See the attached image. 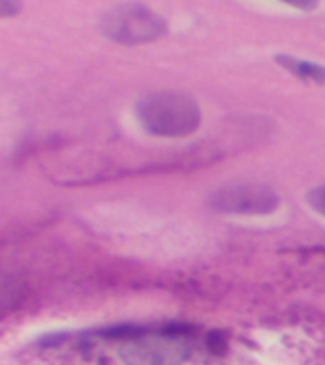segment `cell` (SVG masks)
<instances>
[{
    "label": "cell",
    "mask_w": 325,
    "mask_h": 365,
    "mask_svg": "<svg viewBox=\"0 0 325 365\" xmlns=\"http://www.w3.org/2000/svg\"><path fill=\"white\" fill-rule=\"evenodd\" d=\"M135 107L143 128L158 137H187L198 130L202 122L198 103L182 91H150L137 101Z\"/></svg>",
    "instance_id": "cell-1"
},
{
    "label": "cell",
    "mask_w": 325,
    "mask_h": 365,
    "mask_svg": "<svg viewBox=\"0 0 325 365\" xmlns=\"http://www.w3.org/2000/svg\"><path fill=\"white\" fill-rule=\"evenodd\" d=\"M103 34L124 46L154 42L167 33V23L156 11L141 4H124L103 16Z\"/></svg>",
    "instance_id": "cell-2"
},
{
    "label": "cell",
    "mask_w": 325,
    "mask_h": 365,
    "mask_svg": "<svg viewBox=\"0 0 325 365\" xmlns=\"http://www.w3.org/2000/svg\"><path fill=\"white\" fill-rule=\"evenodd\" d=\"M210 205L230 215H268L278 210L279 196L264 185H234L211 194Z\"/></svg>",
    "instance_id": "cell-3"
},
{
    "label": "cell",
    "mask_w": 325,
    "mask_h": 365,
    "mask_svg": "<svg viewBox=\"0 0 325 365\" xmlns=\"http://www.w3.org/2000/svg\"><path fill=\"white\" fill-rule=\"evenodd\" d=\"M276 63L279 67H284L287 73L296 76L302 82H310V84H325V67L319 63L308 61V59H299V57L285 56L279 53L276 56Z\"/></svg>",
    "instance_id": "cell-4"
},
{
    "label": "cell",
    "mask_w": 325,
    "mask_h": 365,
    "mask_svg": "<svg viewBox=\"0 0 325 365\" xmlns=\"http://www.w3.org/2000/svg\"><path fill=\"white\" fill-rule=\"evenodd\" d=\"M308 204L312 205L314 211H318L319 215L325 217V185H319V187L312 188L308 192Z\"/></svg>",
    "instance_id": "cell-5"
},
{
    "label": "cell",
    "mask_w": 325,
    "mask_h": 365,
    "mask_svg": "<svg viewBox=\"0 0 325 365\" xmlns=\"http://www.w3.org/2000/svg\"><path fill=\"white\" fill-rule=\"evenodd\" d=\"M21 0H0V14L4 17L17 16L21 11Z\"/></svg>",
    "instance_id": "cell-6"
},
{
    "label": "cell",
    "mask_w": 325,
    "mask_h": 365,
    "mask_svg": "<svg viewBox=\"0 0 325 365\" xmlns=\"http://www.w3.org/2000/svg\"><path fill=\"white\" fill-rule=\"evenodd\" d=\"M279 2H284V4H289L293 6V8H299V10L304 11L314 10V8L319 4V0H279Z\"/></svg>",
    "instance_id": "cell-7"
}]
</instances>
